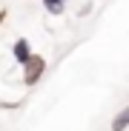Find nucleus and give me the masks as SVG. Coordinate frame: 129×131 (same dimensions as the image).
Returning <instances> with one entry per match:
<instances>
[{
    "label": "nucleus",
    "instance_id": "obj_4",
    "mask_svg": "<svg viewBox=\"0 0 129 131\" xmlns=\"http://www.w3.org/2000/svg\"><path fill=\"white\" fill-rule=\"evenodd\" d=\"M126 128H129V105L121 108L115 114V120H112V131H126Z\"/></svg>",
    "mask_w": 129,
    "mask_h": 131
},
{
    "label": "nucleus",
    "instance_id": "obj_2",
    "mask_svg": "<svg viewBox=\"0 0 129 131\" xmlns=\"http://www.w3.org/2000/svg\"><path fill=\"white\" fill-rule=\"evenodd\" d=\"M35 51H32V43H29V37H17L14 43H12V60L17 63V66H23L29 57H32Z\"/></svg>",
    "mask_w": 129,
    "mask_h": 131
},
{
    "label": "nucleus",
    "instance_id": "obj_6",
    "mask_svg": "<svg viewBox=\"0 0 129 131\" xmlns=\"http://www.w3.org/2000/svg\"><path fill=\"white\" fill-rule=\"evenodd\" d=\"M63 3H69V0H63Z\"/></svg>",
    "mask_w": 129,
    "mask_h": 131
},
{
    "label": "nucleus",
    "instance_id": "obj_5",
    "mask_svg": "<svg viewBox=\"0 0 129 131\" xmlns=\"http://www.w3.org/2000/svg\"><path fill=\"white\" fill-rule=\"evenodd\" d=\"M92 9H95V6H92V0H86V6H80V9H78V17H86Z\"/></svg>",
    "mask_w": 129,
    "mask_h": 131
},
{
    "label": "nucleus",
    "instance_id": "obj_1",
    "mask_svg": "<svg viewBox=\"0 0 129 131\" xmlns=\"http://www.w3.org/2000/svg\"><path fill=\"white\" fill-rule=\"evenodd\" d=\"M20 69H23V74H20L23 85H26V89H32V85H37V83L43 80V74H46V57L35 51L23 66H20Z\"/></svg>",
    "mask_w": 129,
    "mask_h": 131
},
{
    "label": "nucleus",
    "instance_id": "obj_3",
    "mask_svg": "<svg viewBox=\"0 0 129 131\" xmlns=\"http://www.w3.org/2000/svg\"><path fill=\"white\" fill-rule=\"evenodd\" d=\"M40 3H43V12L52 14V17L66 14V3H63V0H40Z\"/></svg>",
    "mask_w": 129,
    "mask_h": 131
}]
</instances>
